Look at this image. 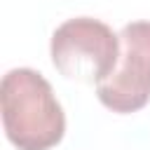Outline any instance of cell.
I'll return each mask as SVG.
<instances>
[{"label": "cell", "mask_w": 150, "mask_h": 150, "mask_svg": "<svg viewBox=\"0 0 150 150\" xmlns=\"http://www.w3.org/2000/svg\"><path fill=\"white\" fill-rule=\"evenodd\" d=\"M7 141L19 150H49L66 134V115L52 84L33 68H12L0 82Z\"/></svg>", "instance_id": "obj_1"}, {"label": "cell", "mask_w": 150, "mask_h": 150, "mask_svg": "<svg viewBox=\"0 0 150 150\" xmlns=\"http://www.w3.org/2000/svg\"><path fill=\"white\" fill-rule=\"evenodd\" d=\"M49 54L54 68L66 80L101 84L117 68L122 45L108 23L94 16H75L56 26Z\"/></svg>", "instance_id": "obj_2"}, {"label": "cell", "mask_w": 150, "mask_h": 150, "mask_svg": "<svg viewBox=\"0 0 150 150\" xmlns=\"http://www.w3.org/2000/svg\"><path fill=\"white\" fill-rule=\"evenodd\" d=\"M120 63L96 84V98L117 115H129L150 101V21H131L120 30Z\"/></svg>", "instance_id": "obj_3"}]
</instances>
